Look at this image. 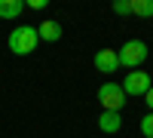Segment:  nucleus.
<instances>
[{"instance_id":"6e6552de","label":"nucleus","mask_w":153,"mask_h":138,"mask_svg":"<svg viewBox=\"0 0 153 138\" xmlns=\"http://www.w3.org/2000/svg\"><path fill=\"white\" fill-rule=\"evenodd\" d=\"M25 12L22 0H0V19H19Z\"/></svg>"},{"instance_id":"423d86ee","label":"nucleus","mask_w":153,"mask_h":138,"mask_svg":"<svg viewBox=\"0 0 153 138\" xmlns=\"http://www.w3.org/2000/svg\"><path fill=\"white\" fill-rule=\"evenodd\" d=\"M37 37H40L43 43H55V40H61V25L55 19H46V22L37 25Z\"/></svg>"},{"instance_id":"9b49d317","label":"nucleus","mask_w":153,"mask_h":138,"mask_svg":"<svg viewBox=\"0 0 153 138\" xmlns=\"http://www.w3.org/2000/svg\"><path fill=\"white\" fill-rule=\"evenodd\" d=\"M141 132H144V138H153V114H147L141 120Z\"/></svg>"},{"instance_id":"f8f14e48","label":"nucleus","mask_w":153,"mask_h":138,"mask_svg":"<svg viewBox=\"0 0 153 138\" xmlns=\"http://www.w3.org/2000/svg\"><path fill=\"white\" fill-rule=\"evenodd\" d=\"M49 0H31V3H25V6H31V9H46Z\"/></svg>"},{"instance_id":"f03ea898","label":"nucleus","mask_w":153,"mask_h":138,"mask_svg":"<svg viewBox=\"0 0 153 138\" xmlns=\"http://www.w3.org/2000/svg\"><path fill=\"white\" fill-rule=\"evenodd\" d=\"M147 43L144 40H129V43H123V49L117 52V58H120V65L123 68H129V71H138L147 61Z\"/></svg>"},{"instance_id":"1a4fd4ad","label":"nucleus","mask_w":153,"mask_h":138,"mask_svg":"<svg viewBox=\"0 0 153 138\" xmlns=\"http://www.w3.org/2000/svg\"><path fill=\"white\" fill-rule=\"evenodd\" d=\"M132 16L150 19L153 16V0H132Z\"/></svg>"},{"instance_id":"39448f33","label":"nucleus","mask_w":153,"mask_h":138,"mask_svg":"<svg viewBox=\"0 0 153 138\" xmlns=\"http://www.w3.org/2000/svg\"><path fill=\"white\" fill-rule=\"evenodd\" d=\"M92 65H95V71H101V74H117V68H120L117 49H98L95 58H92Z\"/></svg>"},{"instance_id":"7ed1b4c3","label":"nucleus","mask_w":153,"mask_h":138,"mask_svg":"<svg viewBox=\"0 0 153 138\" xmlns=\"http://www.w3.org/2000/svg\"><path fill=\"white\" fill-rule=\"evenodd\" d=\"M98 101L104 110H113V114H120V110L126 107V92H123V86L120 83H104L98 89Z\"/></svg>"},{"instance_id":"20e7f679","label":"nucleus","mask_w":153,"mask_h":138,"mask_svg":"<svg viewBox=\"0 0 153 138\" xmlns=\"http://www.w3.org/2000/svg\"><path fill=\"white\" fill-rule=\"evenodd\" d=\"M120 86H123V92H126V95L141 98V95L150 89L153 83H150V74H147L144 68H138V71H129V74H126V80H123Z\"/></svg>"},{"instance_id":"f257e3e1","label":"nucleus","mask_w":153,"mask_h":138,"mask_svg":"<svg viewBox=\"0 0 153 138\" xmlns=\"http://www.w3.org/2000/svg\"><path fill=\"white\" fill-rule=\"evenodd\" d=\"M37 43H40V37H37V28H31V25H19L9 34V52H16V55H31Z\"/></svg>"},{"instance_id":"ddd939ff","label":"nucleus","mask_w":153,"mask_h":138,"mask_svg":"<svg viewBox=\"0 0 153 138\" xmlns=\"http://www.w3.org/2000/svg\"><path fill=\"white\" fill-rule=\"evenodd\" d=\"M144 101H147V107H150V114H153V86L144 92Z\"/></svg>"},{"instance_id":"0eeeda50","label":"nucleus","mask_w":153,"mask_h":138,"mask_svg":"<svg viewBox=\"0 0 153 138\" xmlns=\"http://www.w3.org/2000/svg\"><path fill=\"white\" fill-rule=\"evenodd\" d=\"M120 126H123V117L120 114H113V110H101V117H98V129L101 132L113 135V132H120Z\"/></svg>"},{"instance_id":"9d476101","label":"nucleus","mask_w":153,"mask_h":138,"mask_svg":"<svg viewBox=\"0 0 153 138\" xmlns=\"http://www.w3.org/2000/svg\"><path fill=\"white\" fill-rule=\"evenodd\" d=\"M117 16H132V0H113V6H110Z\"/></svg>"}]
</instances>
